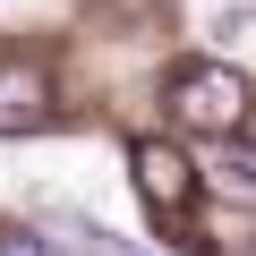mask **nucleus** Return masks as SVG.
<instances>
[{
    "mask_svg": "<svg viewBox=\"0 0 256 256\" xmlns=\"http://www.w3.org/2000/svg\"><path fill=\"white\" fill-rule=\"evenodd\" d=\"M162 102H171L180 128H196V137H239V128H248V77L222 68V60H188V68H171Z\"/></svg>",
    "mask_w": 256,
    "mask_h": 256,
    "instance_id": "1",
    "label": "nucleus"
},
{
    "mask_svg": "<svg viewBox=\"0 0 256 256\" xmlns=\"http://www.w3.org/2000/svg\"><path fill=\"white\" fill-rule=\"evenodd\" d=\"M128 171H137V188H146V205L162 222H180L196 205V162L180 146H162V137H137V146H128Z\"/></svg>",
    "mask_w": 256,
    "mask_h": 256,
    "instance_id": "2",
    "label": "nucleus"
},
{
    "mask_svg": "<svg viewBox=\"0 0 256 256\" xmlns=\"http://www.w3.org/2000/svg\"><path fill=\"white\" fill-rule=\"evenodd\" d=\"M52 120V77H43V60H0V137H26V128H43Z\"/></svg>",
    "mask_w": 256,
    "mask_h": 256,
    "instance_id": "3",
    "label": "nucleus"
},
{
    "mask_svg": "<svg viewBox=\"0 0 256 256\" xmlns=\"http://www.w3.org/2000/svg\"><path fill=\"white\" fill-rule=\"evenodd\" d=\"M68 230H77L94 256H146V248H128V239H111V230H94V222H77V214H68Z\"/></svg>",
    "mask_w": 256,
    "mask_h": 256,
    "instance_id": "4",
    "label": "nucleus"
},
{
    "mask_svg": "<svg viewBox=\"0 0 256 256\" xmlns=\"http://www.w3.org/2000/svg\"><path fill=\"white\" fill-rule=\"evenodd\" d=\"M0 256H52V248H43L34 230H0Z\"/></svg>",
    "mask_w": 256,
    "mask_h": 256,
    "instance_id": "5",
    "label": "nucleus"
}]
</instances>
